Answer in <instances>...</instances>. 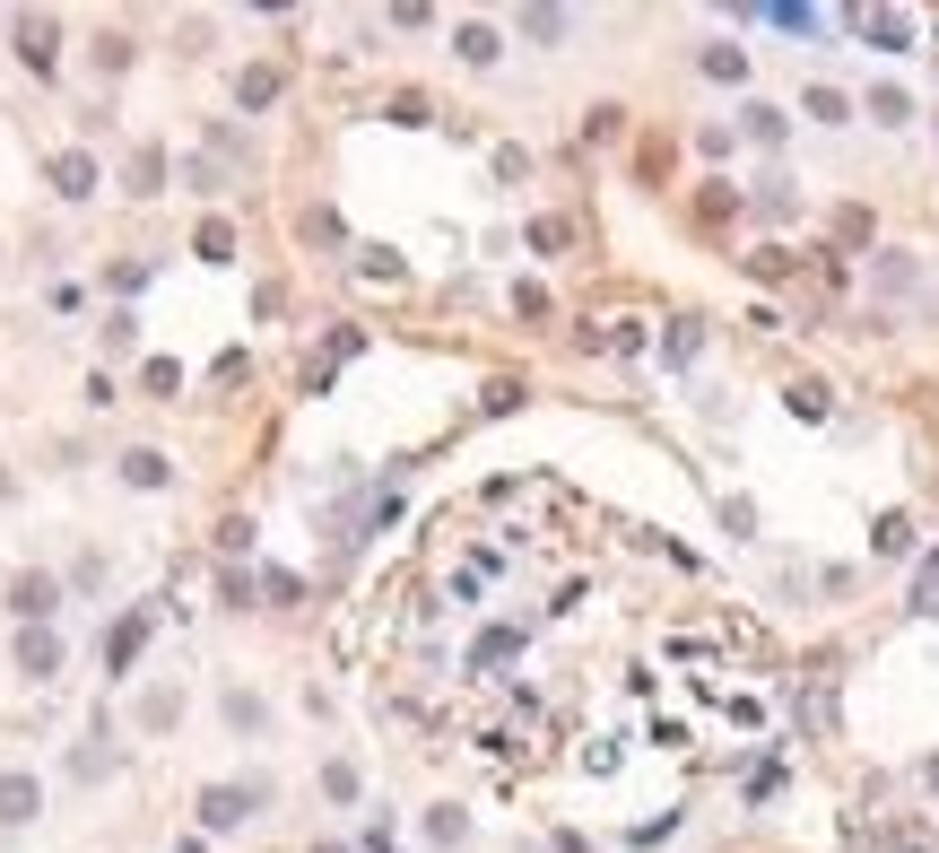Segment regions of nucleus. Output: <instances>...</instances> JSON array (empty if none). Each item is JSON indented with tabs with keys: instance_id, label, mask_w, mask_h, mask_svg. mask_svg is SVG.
I'll return each mask as SVG.
<instances>
[{
	"instance_id": "obj_1",
	"label": "nucleus",
	"mask_w": 939,
	"mask_h": 853,
	"mask_svg": "<svg viewBox=\"0 0 939 853\" xmlns=\"http://www.w3.org/2000/svg\"><path fill=\"white\" fill-rule=\"evenodd\" d=\"M44 810V784L35 775H0V828H26Z\"/></svg>"
},
{
	"instance_id": "obj_2",
	"label": "nucleus",
	"mask_w": 939,
	"mask_h": 853,
	"mask_svg": "<svg viewBox=\"0 0 939 853\" xmlns=\"http://www.w3.org/2000/svg\"><path fill=\"white\" fill-rule=\"evenodd\" d=\"M18 662H26V680H53V671H61V636L26 627V636H18Z\"/></svg>"
},
{
	"instance_id": "obj_3",
	"label": "nucleus",
	"mask_w": 939,
	"mask_h": 853,
	"mask_svg": "<svg viewBox=\"0 0 939 853\" xmlns=\"http://www.w3.org/2000/svg\"><path fill=\"white\" fill-rule=\"evenodd\" d=\"M53 602H61V584H53V575H18V584H9V609H18V618H44Z\"/></svg>"
},
{
	"instance_id": "obj_4",
	"label": "nucleus",
	"mask_w": 939,
	"mask_h": 853,
	"mask_svg": "<svg viewBox=\"0 0 939 853\" xmlns=\"http://www.w3.org/2000/svg\"><path fill=\"white\" fill-rule=\"evenodd\" d=\"M53 183H61L70 201H88V192H97V166H88V157H61V166H53Z\"/></svg>"
},
{
	"instance_id": "obj_5",
	"label": "nucleus",
	"mask_w": 939,
	"mask_h": 853,
	"mask_svg": "<svg viewBox=\"0 0 939 853\" xmlns=\"http://www.w3.org/2000/svg\"><path fill=\"white\" fill-rule=\"evenodd\" d=\"M201 819H210V828H235V819H244V793H201Z\"/></svg>"
},
{
	"instance_id": "obj_6",
	"label": "nucleus",
	"mask_w": 939,
	"mask_h": 853,
	"mask_svg": "<svg viewBox=\"0 0 939 853\" xmlns=\"http://www.w3.org/2000/svg\"><path fill=\"white\" fill-rule=\"evenodd\" d=\"M18 53L44 70V61H53V26H35V18H26V26H18Z\"/></svg>"
},
{
	"instance_id": "obj_7",
	"label": "nucleus",
	"mask_w": 939,
	"mask_h": 853,
	"mask_svg": "<svg viewBox=\"0 0 939 853\" xmlns=\"http://www.w3.org/2000/svg\"><path fill=\"white\" fill-rule=\"evenodd\" d=\"M453 53H462V61H496V26H462Z\"/></svg>"
}]
</instances>
